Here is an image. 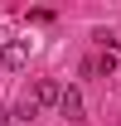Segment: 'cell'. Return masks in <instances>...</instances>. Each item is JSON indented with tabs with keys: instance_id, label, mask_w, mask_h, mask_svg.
<instances>
[{
	"instance_id": "2",
	"label": "cell",
	"mask_w": 121,
	"mask_h": 126,
	"mask_svg": "<svg viewBox=\"0 0 121 126\" xmlns=\"http://www.w3.org/2000/svg\"><path fill=\"white\" fill-rule=\"evenodd\" d=\"M24 58H29V39H10V44L0 48V63L15 73V68H24Z\"/></svg>"
},
{
	"instance_id": "3",
	"label": "cell",
	"mask_w": 121,
	"mask_h": 126,
	"mask_svg": "<svg viewBox=\"0 0 121 126\" xmlns=\"http://www.w3.org/2000/svg\"><path fill=\"white\" fill-rule=\"evenodd\" d=\"M58 111L68 116V121H87V116H82V92H77V87H68V92H63V102H58Z\"/></svg>"
},
{
	"instance_id": "1",
	"label": "cell",
	"mask_w": 121,
	"mask_h": 126,
	"mask_svg": "<svg viewBox=\"0 0 121 126\" xmlns=\"http://www.w3.org/2000/svg\"><path fill=\"white\" fill-rule=\"evenodd\" d=\"M29 102H34V107H58V102H63V87H58L53 78H39V82H34V97H29Z\"/></svg>"
}]
</instances>
